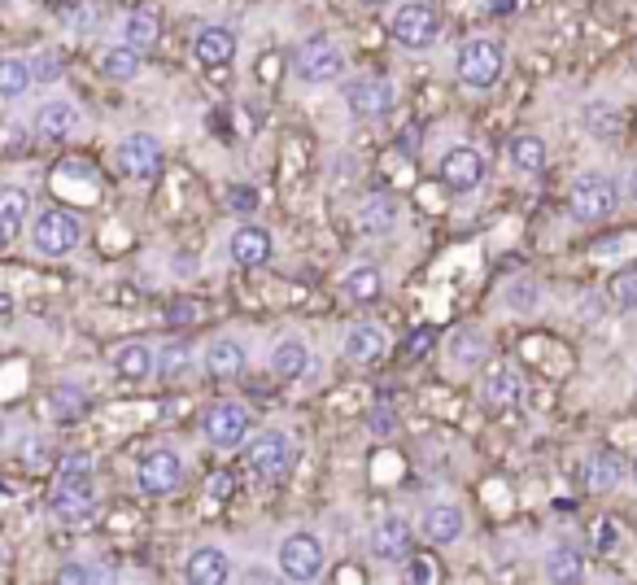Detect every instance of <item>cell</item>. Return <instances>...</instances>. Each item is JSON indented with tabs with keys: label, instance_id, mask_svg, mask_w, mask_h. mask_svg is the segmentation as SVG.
I'll list each match as a JSON object with an SVG mask.
<instances>
[{
	"label": "cell",
	"instance_id": "cell-1",
	"mask_svg": "<svg viewBox=\"0 0 637 585\" xmlns=\"http://www.w3.org/2000/svg\"><path fill=\"white\" fill-rule=\"evenodd\" d=\"M568 210H572L577 223H607L621 210V180L607 175V171L577 175L572 197H568Z\"/></svg>",
	"mask_w": 637,
	"mask_h": 585
},
{
	"label": "cell",
	"instance_id": "cell-2",
	"mask_svg": "<svg viewBox=\"0 0 637 585\" xmlns=\"http://www.w3.org/2000/svg\"><path fill=\"white\" fill-rule=\"evenodd\" d=\"M454 70H459V83H463V88L489 92V88L502 79V70H507V48H502V39H489V35L467 39V44L459 48Z\"/></svg>",
	"mask_w": 637,
	"mask_h": 585
},
{
	"label": "cell",
	"instance_id": "cell-3",
	"mask_svg": "<svg viewBox=\"0 0 637 585\" xmlns=\"http://www.w3.org/2000/svg\"><path fill=\"white\" fill-rule=\"evenodd\" d=\"M48 516L66 529H83L96 516V485L83 472H61V481L48 494Z\"/></svg>",
	"mask_w": 637,
	"mask_h": 585
},
{
	"label": "cell",
	"instance_id": "cell-4",
	"mask_svg": "<svg viewBox=\"0 0 637 585\" xmlns=\"http://www.w3.org/2000/svg\"><path fill=\"white\" fill-rule=\"evenodd\" d=\"M79 241H83V223H79L70 210H61V206L39 210L35 223H31V245H35L44 259H66V254L79 250Z\"/></svg>",
	"mask_w": 637,
	"mask_h": 585
},
{
	"label": "cell",
	"instance_id": "cell-5",
	"mask_svg": "<svg viewBox=\"0 0 637 585\" xmlns=\"http://www.w3.org/2000/svg\"><path fill=\"white\" fill-rule=\"evenodd\" d=\"M393 39L406 53H428L441 39V9L432 0H410L393 13Z\"/></svg>",
	"mask_w": 637,
	"mask_h": 585
},
{
	"label": "cell",
	"instance_id": "cell-6",
	"mask_svg": "<svg viewBox=\"0 0 637 585\" xmlns=\"http://www.w3.org/2000/svg\"><path fill=\"white\" fill-rule=\"evenodd\" d=\"M293 459H298L293 437L280 433V428H267V433H258V437L245 446V463H250V472L263 477V481H285L289 468H293Z\"/></svg>",
	"mask_w": 637,
	"mask_h": 585
},
{
	"label": "cell",
	"instance_id": "cell-7",
	"mask_svg": "<svg viewBox=\"0 0 637 585\" xmlns=\"http://www.w3.org/2000/svg\"><path fill=\"white\" fill-rule=\"evenodd\" d=\"M393 105H397V88H393V79H384V74H354V79L345 83V110H349L358 123L384 118Z\"/></svg>",
	"mask_w": 637,
	"mask_h": 585
},
{
	"label": "cell",
	"instance_id": "cell-8",
	"mask_svg": "<svg viewBox=\"0 0 637 585\" xmlns=\"http://www.w3.org/2000/svg\"><path fill=\"white\" fill-rule=\"evenodd\" d=\"M340 70H345V57H340V48H336L327 35L302 39L298 53H293V74H298V83H306V88L332 83Z\"/></svg>",
	"mask_w": 637,
	"mask_h": 585
},
{
	"label": "cell",
	"instance_id": "cell-9",
	"mask_svg": "<svg viewBox=\"0 0 637 585\" xmlns=\"http://www.w3.org/2000/svg\"><path fill=\"white\" fill-rule=\"evenodd\" d=\"M118 171L127 175V180H158L162 175V162H166V149H162V140L158 136H149V131H131V136H123L118 140Z\"/></svg>",
	"mask_w": 637,
	"mask_h": 585
},
{
	"label": "cell",
	"instance_id": "cell-10",
	"mask_svg": "<svg viewBox=\"0 0 637 585\" xmlns=\"http://www.w3.org/2000/svg\"><path fill=\"white\" fill-rule=\"evenodd\" d=\"M250 428H254V415L241 402H215L206 411V420H201V433H206V441L215 450H236L250 437Z\"/></svg>",
	"mask_w": 637,
	"mask_h": 585
},
{
	"label": "cell",
	"instance_id": "cell-11",
	"mask_svg": "<svg viewBox=\"0 0 637 585\" xmlns=\"http://www.w3.org/2000/svg\"><path fill=\"white\" fill-rule=\"evenodd\" d=\"M323 564H327V555H323V542H319L315 534H289L280 542V573L289 582L298 585L319 582L323 577Z\"/></svg>",
	"mask_w": 637,
	"mask_h": 585
},
{
	"label": "cell",
	"instance_id": "cell-12",
	"mask_svg": "<svg viewBox=\"0 0 637 585\" xmlns=\"http://www.w3.org/2000/svg\"><path fill=\"white\" fill-rule=\"evenodd\" d=\"M179 481H184V459H179L175 450H149V455L140 459V468H136V485H140V494H149V498L175 494Z\"/></svg>",
	"mask_w": 637,
	"mask_h": 585
},
{
	"label": "cell",
	"instance_id": "cell-13",
	"mask_svg": "<svg viewBox=\"0 0 637 585\" xmlns=\"http://www.w3.org/2000/svg\"><path fill=\"white\" fill-rule=\"evenodd\" d=\"M441 184L450 193H476L485 184V158L472 145H454L441 153Z\"/></svg>",
	"mask_w": 637,
	"mask_h": 585
},
{
	"label": "cell",
	"instance_id": "cell-14",
	"mask_svg": "<svg viewBox=\"0 0 637 585\" xmlns=\"http://www.w3.org/2000/svg\"><path fill=\"white\" fill-rule=\"evenodd\" d=\"M410 542H415L410 520H402V516H384V520L371 529L367 551H371V560H380V564H402V560L410 555Z\"/></svg>",
	"mask_w": 637,
	"mask_h": 585
},
{
	"label": "cell",
	"instance_id": "cell-15",
	"mask_svg": "<svg viewBox=\"0 0 637 585\" xmlns=\"http://www.w3.org/2000/svg\"><path fill=\"white\" fill-rule=\"evenodd\" d=\"M271 232L267 228H254V223H245V228H236L232 232V241H228V259L241 267V272H254V267H267L271 263Z\"/></svg>",
	"mask_w": 637,
	"mask_h": 585
},
{
	"label": "cell",
	"instance_id": "cell-16",
	"mask_svg": "<svg viewBox=\"0 0 637 585\" xmlns=\"http://www.w3.org/2000/svg\"><path fill=\"white\" fill-rule=\"evenodd\" d=\"M480 398L489 411H507L524 398V376L511 367V363H489L485 367V385H480Z\"/></svg>",
	"mask_w": 637,
	"mask_h": 585
},
{
	"label": "cell",
	"instance_id": "cell-17",
	"mask_svg": "<svg viewBox=\"0 0 637 585\" xmlns=\"http://www.w3.org/2000/svg\"><path fill=\"white\" fill-rule=\"evenodd\" d=\"M79 127H83V118H79L74 101L57 96L35 110V136H44V140H70V136H79Z\"/></svg>",
	"mask_w": 637,
	"mask_h": 585
},
{
	"label": "cell",
	"instance_id": "cell-18",
	"mask_svg": "<svg viewBox=\"0 0 637 585\" xmlns=\"http://www.w3.org/2000/svg\"><path fill=\"white\" fill-rule=\"evenodd\" d=\"M419 534H424L432 547H454V542L467 534V516H463V507H454V503H437V507L424 512Z\"/></svg>",
	"mask_w": 637,
	"mask_h": 585
},
{
	"label": "cell",
	"instance_id": "cell-19",
	"mask_svg": "<svg viewBox=\"0 0 637 585\" xmlns=\"http://www.w3.org/2000/svg\"><path fill=\"white\" fill-rule=\"evenodd\" d=\"M193 57L206 66V70H219L236 57V31L232 26H201L193 35Z\"/></svg>",
	"mask_w": 637,
	"mask_h": 585
},
{
	"label": "cell",
	"instance_id": "cell-20",
	"mask_svg": "<svg viewBox=\"0 0 637 585\" xmlns=\"http://www.w3.org/2000/svg\"><path fill=\"white\" fill-rule=\"evenodd\" d=\"M397 219H402V206H397V197H389V193H375V197H367V202L358 206V228H362V237H389V232L397 228Z\"/></svg>",
	"mask_w": 637,
	"mask_h": 585
},
{
	"label": "cell",
	"instance_id": "cell-21",
	"mask_svg": "<svg viewBox=\"0 0 637 585\" xmlns=\"http://www.w3.org/2000/svg\"><path fill=\"white\" fill-rule=\"evenodd\" d=\"M188 582L193 585H223L232 582V560H228V551H219V547H197L193 555H188Z\"/></svg>",
	"mask_w": 637,
	"mask_h": 585
},
{
	"label": "cell",
	"instance_id": "cell-22",
	"mask_svg": "<svg viewBox=\"0 0 637 585\" xmlns=\"http://www.w3.org/2000/svg\"><path fill=\"white\" fill-rule=\"evenodd\" d=\"M581 481H586V490H590V494H616V490H621V481H625V463H621L612 450H599V455H590V459H586Z\"/></svg>",
	"mask_w": 637,
	"mask_h": 585
},
{
	"label": "cell",
	"instance_id": "cell-23",
	"mask_svg": "<svg viewBox=\"0 0 637 585\" xmlns=\"http://www.w3.org/2000/svg\"><path fill=\"white\" fill-rule=\"evenodd\" d=\"M345 354H349L354 363H380V358L389 354V336H384L375 323H354V328L345 332Z\"/></svg>",
	"mask_w": 637,
	"mask_h": 585
},
{
	"label": "cell",
	"instance_id": "cell-24",
	"mask_svg": "<svg viewBox=\"0 0 637 585\" xmlns=\"http://www.w3.org/2000/svg\"><path fill=\"white\" fill-rule=\"evenodd\" d=\"M245 363H250V354H245V345H241L236 336H219V341L206 349V371H210V376H219V380L241 376V371H245Z\"/></svg>",
	"mask_w": 637,
	"mask_h": 585
},
{
	"label": "cell",
	"instance_id": "cell-25",
	"mask_svg": "<svg viewBox=\"0 0 637 585\" xmlns=\"http://www.w3.org/2000/svg\"><path fill=\"white\" fill-rule=\"evenodd\" d=\"M114 371L123 376V380H149L153 371H158V354L144 345V341H131V345H123V349H114Z\"/></svg>",
	"mask_w": 637,
	"mask_h": 585
},
{
	"label": "cell",
	"instance_id": "cell-26",
	"mask_svg": "<svg viewBox=\"0 0 637 585\" xmlns=\"http://www.w3.org/2000/svg\"><path fill=\"white\" fill-rule=\"evenodd\" d=\"M271 371H276L280 380H302V376L311 371V345L298 341V336H285V341L276 345V354H271Z\"/></svg>",
	"mask_w": 637,
	"mask_h": 585
},
{
	"label": "cell",
	"instance_id": "cell-27",
	"mask_svg": "<svg viewBox=\"0 0 637 585\" xmlns=\"http://www.w3.org/2000/svg\"><path fill=\"white\" fill-rule=\"evenodd\" d=\"M581 577H586V551L572 547V542H559V547L546 555V582L568 585V582H581Z\"/></svg>",
	"mask_w": 637,
	"mask_h": 585
},
{
	"label": "cell",
	"instance_id": "cell-28",
	"mask_svg": "<svg viewBox=\"0 0 637 585\" xmlns=\"http://www.w3.org/2000/svg\"><path fill=\"white\" fill-rule=\"evenodd\" d=\"M507 153H511V167H516V171H524V175H542V171H546V140H542V136H533V131L516 136Z\"/></svg>",
	"mask_w": 637,
	"mask_h": 585
},
{
	"label": "cell",
	"instance_id": "cell-29",
	"mask_svg": "<svg viewBox=\"0 0 637 585\" xmlns=\"http://www.w3.org/2000/svg\"><path fill=\"white\" fill-rule=\"evenodd\" d=\"M485 354H489V341H485V332H476V328H463V332H454V341H450V358H454V367L472 371V367H480V363H485Z\"/></svg>",
	"mask_w": 637,
	"mask_h": 585
},
{
	"label": "cell",
	"instance_id": "cell-30",
	"mask_svg": "<svg viewBox=\"0 0 637 585\" xmlns=\"http://www.w3.org/2000/svg\"><path fill=\"white\" fill-rule=\"evenodd\" d=\"M118 39L123 44H131V48H153L158 44V18L149 13V9H131L127 18H123V31H118Z\"/></svg>",
	"mask_w": 637,
	"mask_h": 585
},
{
	"label": "cell",
	"instance_id": "cell-31",
	"mask_svg": "<svg viewBox=\"0 0 637 585\" xmlns=\"http://www.w3.org/2000/svg\"><path fill=\"white\" fill-rule=\"evenodd\" d=\"M380 292H384L380 267H354V272L345 276V297H349L354 306H371V301H380Z\"/></svg>",
	"mask_w": 637,
	"mask_h": 585
},
{
	"label": "cell",
	"instance_id": "cell-32",
	"mask_svg": "<svg viewBox=\"0 0 637 585\" xmlns=\"http://www.w3.org/2000/svg\"><path fill=\"white\" fill-rule=\"evenodd\" d=\"M31 83H35L31 61H22V57H0V96H4V101H18Z\"/></svg>",
	"mask_w": 637,
	"mask_h": 585
},
{
	"label": "cell",
	"instance_id": "cell-33",
	"mask_svg": "<svg viewBox=\"0 0 637 585\" xmlns=\"http://www.w3.org/2000/svg\"><path fill=\"white\" fill-rule=\"evenodd\" d=\"M101 70H105L109 79H136V74H140V48H131V44L105 48V53H101Z\"/></svg>",
	"mask_w": 637,
	"mask_h": 585
},
{
	"label": "cell",
	"instance_id": "cell-34",
	"mask_svg": "<svg viewBox=\"0 0 637 585\" xmlns=\"http://www.w3.org/2000/svg\"><path fill=\"white\" fill-rule=\"evenodd\" d=\"M31 74H35V83H57L66 74V57L57 48H39V53H31Z\"/></svg>",
	"mask_w": 637,
	"mask_h": 585
},
{
	"label": "cell",
	"instance_id": "cell-35",
	"mask_svg": "<svg viewBox=\"0 0 637 585\" xmlns=\"http://www.w3.org/2000/svg\"><path fill=\"white\" fill-rule=\"evenodd\" d=\"M26 215H31V202H26V193H22V188H0V219H4L13 232H22Z\"/></svg>",
	"mask_w": 637,
	"mask_h": 585
},
{
	"label": "cell",
	"instance_id": "cell-36",
	"mask_svg": "<svg viewBox=\"0 0 637 585\" xmlns=\"http://www.w3.org/2000/svg\"><path fill=\"white\" fill-rule=\"evenodd\" d=\"M188 363H193V358H188V345H166V349L158 354V376H162V380H175V376H184Z\"/></svg>",
	"mask_w": 637,
	"mask_h": 585
},
{
	"label": "cell",
	"instance_id": "cell-37",
	"mask_svg": "<svg viewBox=\"0 0 637 585\" xmlns=\"http://www.w3.org/2000/svg\"><path fill=\"white\" fill-rule=\"evenodd\" d=\"M586 123H590L599 136H616V131H621V114H616L612 105H590V110H586Z\"/></svg>",
	"mask_w": 637,
	"mask_h": 585
},
{
	"label": "cell",
	"instance_id": "cell-38",
	"mask_svg": "<svg viewBox=\"0 0 637 585\" xmlns=\"http://www.w3.org/2000/svg\"><path fill=\"white\" fill-rule=\"evenodd\" d=\"M612 297H616V306H621V310H634L637 314V267H629V272H621V276H616Z\"/></svg>",
	"mask_w": 637,
	"mask_h": 585
},
{
	"label": "cell",
	"instance_id": "cell-39",
	"mask_svg": "<svg viewBox=\"0 0 637 585\" xmlns=\"http://www.w3.org/2000/svg\"><path fill=\"white\" fill-rule=\"evenodd\" d=\"M542 301V289L533 285V280H516L511 289H507V306H516V310H533Z\"/></svg>",
	"mask_w": 637,
	"mask_h": 585
},
{
	"label": "cell",
	"instance_id": "cell-40",
	"mask_svg": "<svg viewBox=\"0 0 637 585\" xmlns=\"http://www.w3.org/2000/svg\"><path fill=\"white\" fill-rule=\"evenodd\" d=\"M367 433H371V437H380V441H384V437H393V433H397V415H393L389 406H375V411L367 415Z\"/></svg>",
	"mask_w": 637,
	"mask_h": 585
},
{
	"label": "cell",
	"instance_id": "cell-41",
	"mask_svg": "<svg viewBox=\"0 0 637 585\" xmlns=\"http://www.w3.org/2000/svg\"><path fill=\"white\" fill-rule=\"evenodd\" d=\"M166 314H171V323H197L206 310H201V301H193V297H175Z\"/></svg>",
	"mask_w": 637,
	"mask_h": 585
},
{
	"label": "cell",
	"instance_id": "cell-42",
	"mask_svg": "<svg viewBox=\"0 0 637 585\" xmlns=\"http://www.w3.org/2000/svg\"><path fill=\"white\" fill-rule=\"evenodd\" d=\"M57 582H61V585H96V582H105V573H96V569H83V564H66V569L57 573Z\"/></svg>",
	"mask_w": 637,
	"mask_h": 585
},
{
	"label": "cell",
	"instance_id": "cell-43",
	"mask_svg": "<svg viewBox=\"0 0 637 585\" xmlns=\"http://www.w3.org/2000/svg\"><path fill=\"white\" fill-rule=\"evenodd\" d=\"M228 206L241 210V215H254L258 210V193L250 184H236V188H228Z\"/></svg>",
	"mask_w": 637,
	"mask_h": 585
},
{
	"label": "cell",
	"instance_id": "cell-44",
	"mask_svg": "<svg viewBox=\"0 0 637 585\" xmlns=\"http://www.w3.org/2000/svg\"><path fill=\"white\" fill-rule=\"evenodd\" d=\"M53 406H57V411L70 420V415H79V411H83V398H79V389L61 385V389H57V398H53Z\"/></svg>",
	"mask_w": 637,
	"mask_h": 585
},
{
	"label": "cell",
	"instance_id": "cell-45",
	"mask_svg": "<svg viewBox=\"0 0 637 585\" xmlns=\"http://www.w3.org/2000/svg\"><path fill=\"white\" fill-rule=\"evenodd\" d=\"M616 547H621L616 525H612V520H599V525H594V551H603V555H607V551H616Z\"/></svg>",
	"mask_w": 637,
	"mask_h": 585
},
{
	"label": "cell",
	"instance_id": "cell-46",
	"mask_svg": "<svg viewBox=\"0 0 637 585\" xmlns=\"http://www.w3.org/2000/svg\"><path fill=\"white\" fill-rule=\"evenodd\" d=\"M432 577H437V573H432V560H428V555H415V560L406 555V582L428 585Z\"/></svg>",
	"mask_w": 637,
	"mask_h": 585
},
{
	"label": "cell",
	"instance_id": "cell-47",
	"mask_svg": "<svg viewBox=\"0 0 637 585\" xmlns=\"http://www.w3.org/2000/svg\"><path fill=\"white\" fill-rule=\"evenodd\" d=\"M206 490H210V498H215V503H228V498H232V490H236V481H232L228 472H215V477L206 481Z\"/></svg>",
	"mask_w": 637,
	"mask_h": 585
},
{
	"label": "cell",
	"instance_id": "cell-48",
	"mask_svg": "<svg viewBox=\"0 0 637 585\" xmlns=\"http://www.w3.org/2000/svg\"><path fill=\"white\" fill-rule=\"evenodd\" d=\"M61 472H83V477H92V455H88V450H70V455L61 459Z\"/></svg>",
	"mask_w": 637,
	"mask_h": 585
},
{
	"label": "cell",
	"instance_id": "cell-49",
	"mask_svg": "<svg viewBox=\"0 0 637 585\" xmlns=\"http://www.w3.org/2000/svg\"><path fill=\"white\" fill-rule=\"evenodd\" d=\"M61 22H66V26H79V31H83V26L92 22V9H88V4H74V9H70V4H66V9H61Z\"/></svg>",
	"mask_w": 637,
	"mask_h": 585
},
{
	"label": "cell",
	"instance_id": "cell-50",
	"mask_svg": "<svg viewBox=\"0 0 637 585\" xmlns=\"http://www.w3.org/2000/svg\"><path fill=\"white\" fill-rule=\"evenodd\" d=\"M625 245H629V241H625V237H621V241H603V245H599V250H594V259H621V254H629V250H625Z\"/></svg>",
	"mask_w": 637,
	"mask_h": 585
},
{
	"label": "cell",
	"instance_id": "cell-51",
	"mask_svg": "<svg viewBox=\"0 0 637 585\" xmlns=\"http://www.w3.org/2000/svg\"><path fill=\"white\" fill-rule=\"evenodd\" d=\"M13 241H18V232H13V228H9V223H4V219H0V250H9V245H13Z\"/></svg>",
	"mask_w": 637,
	"mask_h": 585
},
{
	"label": "cell",
	"instance_id": "cell-52",
	"mask_svg": "<svg viewBox=\"0 0 637 585\" xmlns=\"http://www.w3.org/2000/svg\"><path fill=\"white\" fill-rule=\"evenodd\" d=\"M625 197H629V202L637 206V167L629 171V180H625Z\"/></svg>",
	"mask_w": 637,
	"mask_h": 585
},
{
	"label": "cell",
	"instance_id": "cell-53",
	"mask_svg": "<svg viewBox=\"0 0 637 585\" xmlns=\"http://www.w3.org/2000/svg\"><path fill=\"white\" fill-rule=\"evenodd\" d=\"M428 341H432V332H419V336H410V354H415V349H428Z\"/></svg>",
	"mask_w": 637,
	"mask_h": 585
},
{
	"label": "cell",
	"instance_id": "cell-54",
	"mask_svg": "<svg viewBox=\"0 0 637 585\" xmlns=\"http://www.w3.org/2000/svg\"><path fill=\"white\" fill-rule=\"evenodd\" d=\"M9 314H13V297H9V292H0V323H4Z\"/></svg>",
	"mask_w": 637,
	"mask_h": 585
},
{
	"label": "cell",
	"instance_id": "cell-55",
	"mask_svg": "<svg viewBox=\"0 0 637 585\" xmlns=\"http://www.w3.org/2000/svg\"><path fill=\"white\" fill-rule=\"evenodd\" d=\"M358 4H362V9H384L389 0H358Z\"/></svg>",
	"mask_w": 637,
	"mask_h": 585
},
{
	"label": "cell",
	"instance_id": "cell-56",
	"mask_svg": "<svg viewBox=\"0 0 637 585\" xmlns=\"http://www.w3.org/2000/svg\"><path fill=\"white\" fill-rule=\"evenodd\" d=\"M0 9H13V0H0Z\"/></svg>",
	"mask_w": 637,
	"mask_h": 585
},
{
	"label": "cell",
	"instance_id": "cell-57",
	"mask_svg": "<svg viewBox=\"0 0 637 585\" xmlns=\"http://www.w3.org/2000/svg\"><path fill=\"white\" fill-rule=\"evenodd\" d=\"M0 441H4V420H0Z\"/></svg>",
	"mask_w": 637,
	"mask_h": 585
},
{
	"label": "cell",
	"instance_id": "cell-58",
	"mask_svg": "<svg viewBox=\"0 0 637 585\" xmlns=\"http://www.w3.org/2000/svg\"><path fill=\"white\" fill-rule=\"evenodd\" d=\"M0 564H4V547H0Z\"/></svg>",
	"mask_w": 637,
	"mask_h": 585
},
{
	"label": "cell",
	"instance_id": "cell-59",
	"mask_svg": "<svg viewBox=\"0 0 637 585\" xmlns=\"http://www.w3.org/2000/svg\"><path fill=\"white\" fill-rule=\"evenodd\" d=\"M634 481H637V463H634Z\"/></svg>",
	"mask_w": 637,
	"mask_h": 585
}]
</instances>
